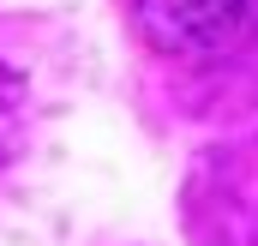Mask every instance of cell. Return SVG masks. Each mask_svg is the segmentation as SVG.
<instances>
[{"label": "cell", "mask_w": 258, "mask_h": 246, "mask_svg": "<svg viewBox=\"0 0 258 246\" xmlns=\"http://www.w3.org/2000/svg\"><path fill=\"white\" fill-rule=\"evenodd\" d=\"M246 18V0H138V30L162 54H216Z\"/></svg>", "instance_id": "6da1fadb"}, {"label": "cell", "mask_w": 258, "mask_h": 246, "mask_svg": "<svg viewBox=\"0 0 258 246\" xmlns=\"http://www.w3.org/2000/svg\"><path fill=\"white\" fill-rule=\"evenodd\" d=\"M12 144H18V96L12 84H0V162L12 156Z\"/></svg>", "instance_id": "7a4b0ae2"}]
</instances>
